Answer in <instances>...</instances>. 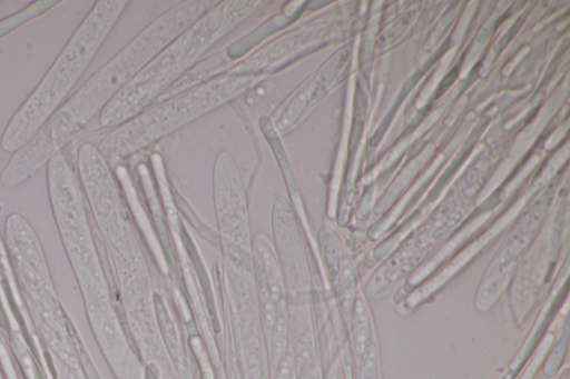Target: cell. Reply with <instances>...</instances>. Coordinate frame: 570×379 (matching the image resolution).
I'll return each mask as SVG.
<instances>
[{"instance_id": "2", "label": "cell", "mask_w": 570, "mask_h": 379, "mask_svg": "<svg viewBox=\"0 0 570 379\" xmlns=\"http://www.w3.org/2000/svg\"><path fill=\"white\" fill-rule=\"evenodd\" d=\"M265 3L262 0L217 2L109 100L99 112V126L116 128L151 106L214 44Z\"/></svg>"}, {"instance_id": "1", "label": "cell", "mask_w": 570, "mask_h": 379, "mask_svg": "<svg viewBox=\"0 0 570 379\" xmlns=\"http://www.w3.org/2000/svg\"><path fill=\"white\" fill-rule=\"evenodd\" d=\"M218 1L184 0L160 13L96 71L40 129L60 152L109 100Z\"/></svg>"}, {"instance_id": "6", "label": "cell", "mask_w": 570, "mask_h": 379, "mask_svg": "<svg viewBox=\"0 0 570 379\" xmlns=\"http://www.w3.org/2000/svg\"><path fill=\"white\" fill-rule=\"evenodd\" d=\"M254 249L263 272L267 277L272 297L279 299L282 291L279 271L269 241L265 235L259 233L256 236Z\"/></svg>"}, {"instance_id": "4", "label": "cell", "mask_w": 570, "mask_h": 379, "mask_svg": "<svg viewBox=\"0 0 570 379\" xmlns=\"http://www.w3.org/2000/svg\"><path fill=\"white\" fill-rule=\"evenodd\" d=\"M265 78L266 74L228 71L195 84L178 94L153 103L130 120L114 128L100 140L97 150L105 160L130 157L235 100Z\"/></svg>"}, {"instance_id": "5", "label": "cell", "mask_w": 570, "mask_h": 379, "mask_svg": "<svg viewBox=\"0 0 570 379\" xmlns=\"http://www.w3.org/2000/svg\"><path fill=\"white\" fill-rule=\"evenodd\" d=\"M214 196L224 247L229 252L246 253L249 246L246 200L237 168L227 152L218 153L215 160Z\"/></svg>"}, {"instance_id": "7", "label": "cell", "mask_w": 570, "mask_h": 379, "mask_svg": "<svg viewBox=\"0 0 570 379\" xmlns=\"http://www.w3.org/2000/svg\"><path fill=\"white\" fill-rule=\"evenodd\" d=\"M61 3L58 0H38L31 2L20 11L6 17L0 20V38L11 33L13 30L23 26L28 21L46 13L57 4Z\"/></svg>"}, {"instance_id": "3", "label": "cell", "mask_w": 570, "mask_h": 379, "mask_svg": "<svg viewBox=\"0 0 570 379\" xmlns=\"http://www.w3.org/2000/svg\"><path fill=\"white\" fill-rule=\"evenodd\" d=\"M128 3L127 0L95 2L45 76L8 121L0 138L4 152L13 153L27 143L67 101Z\"/></svg>"}]
</instances>
